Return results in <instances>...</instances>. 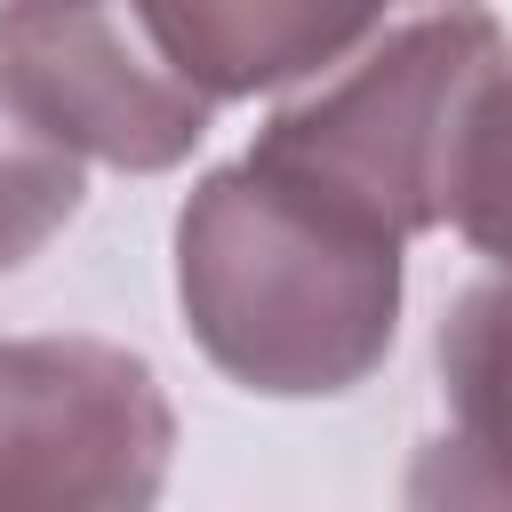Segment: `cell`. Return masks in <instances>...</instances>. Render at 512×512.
I'll use <instances>...</instances> for the list:
<instances>
[{
  "label": "cell",
  "instance_id": "6da1fadb",
  "mask_svg": "<svg viewBox=\"0 0 512 512\" xmlns=\"http://www.w3.org/2000/svg\"><path fill=\"white\" fill-rule=\"evenodd\" d=\"M176 296L232 384L320 400L384 360L400 320V240L360 232L240 160L176 216Z\"/></svg>",
  "mask_w": 512,
  "mask_h": 512
},
{
  "label": "cell",
  "instance_id": "7a4b0ae2",
  "mask_svg": "<svg viewBox=\"0 0 512 512\" xmlns=\"http://www.w3.org/2000/svg\"><path fill=\"white\" fill-rule=\"evenodd\" d=\"M488 56H496V24L480 8H440L424 24H400L352 72H336L312 96H296L288 112H272V128L256 136L248 160L272 184H288L296 200H312L360 232L408 240V232L440 224L456 112Z\"/></svg>",
  "mask_w": 512,
  "mask_h": 512
},
{
  "label": "cell",
  "instance_id": "3957f363",
  "mask_svg": "<svg viewBox=\"0 0 512 512\" xmlns=\"http://www.w3.org/2000/svg\"><path fill=\"white\" fill-rule=\"evenodd\" d=\"M160 376L96 336H0V512L144 504L168 472Z\"/></svg>",
  "mask_w": 512,
  "mask_h": 512
},
{
  "label": "cell",
  "instance_id": "277c9868",
  "mask_svg": "<svg viewBox=\"0 0 512 512\" xmlns=\"http://www.w3.org/2000/svg\"><path fill=\"white\" fill-rule=\"evenodd\" d=\"M0 88L72 152L136 176L176 168L216 104L168 64L144 0H0Z\"/></svg>",
  "mask_w": 512,
  "mask_h": 512
},
{
  "label": "cell",
  "instance_id": "5b68a950",
  "mask_svg": "<svg viewBox=\"0 0 512 512\" xmlns=\"http://www.w3.org/2000/svg\"><path fill=\"white\" fill-rule=\"evenodd\" d=\"M168 64L208 96H256L344 64L384 8L376 0H144Z\"/></svg>",
  "mask_w": 512,
  "mask_h": 512
},
{
  "label": "cell",
  "instance_id": "8992f818",
  "mask_svg": "<svg viewBox=\"0 0 512 512\" xmlns=\"http://www.w3.org/2000/svg\"><path fill=\"white\" fill-rule=\"evenodd\" d=\"M448 440L424 456L416 496H512V288L456 296L440 328Z\"/></svg>",
  "mask_w": 512,
  "mask_h": 512
},
{
  "label": "cell",
  "instance_id": "52a82bcc",
  "mask_svg": "<svg viewBox=\"0 0 512 512\" xmlns=\"http://www.w3.org/2000/svg\"><path fill=\"white\" fill-rule=\"evenodd\" d=\"M440 216H448L480 256L512 264V48H504V40H496V56L472 72V88H464Z\"/></svg>",
  "mask_w": 512,
  "mask_h": 512
},
{
  "label": "cell",
  "instance_id": "ba28073f",
  "mask_svg": "<svg viewBox=\"0 0 512 512\" xmlns=\"http://www.w3.org/2000/svg\"><path fill=\"white\" fill-rule=\"evenodd\" d=\"M80 216V152L0 88V280Z\"/></svg>",
  "mask_w": 512,
  "mask_h": 512
},
{
  "label": "cell",
  "instance_id": "9c48e42d",
  "mask_svg": "<svg viewBox=\"0 0 512 512\" xmlns=\"http://www.w3.org/2000/svg\"><path fill=\"white\" fill-rule=\"evenodd\" d=\"M376 8H392V0H376Z\"/></svg>",
  "mask_w": 512,
  "mask_h": 512
}]
</instances>
